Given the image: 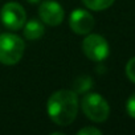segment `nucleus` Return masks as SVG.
Listing matches in <instances>:
<instances>
[{
    "label": "nucleus",
    "instance_id": "obj_1",
    "mask_svg": "<svg viewBox=\"0 0 135 135\" xmlns=\"http://www.w3.org/2000/svg\"><path fill=\"white\" fill-rule=\"evenodd\" d=\"M78 94L74 90H57L48 99V115L58 126H69L78 113Z\"/></svg>",
    "mask_w": 135,
    "mask_h": 135
},
{
    "label": "nucleus",
    "instance_id": "obj_2",
    "mask_svg": "<svg viewBox=\"0 0 135 135\" xmlns=\"http://www.w3.org/2000/svg\"><path fill=\"white\" fill-rule=\"evenodd\" d=\"M25 50L24 41L15 33L0 35V62L3 65H16L23 58Z\"/></svg>",
    "mask_w": 135,
    "mask_h": 135
},
{
    "label": "nucleus",
    "instance_id": "obj_3",
    "mask_svg": "<svg viewBox=\"0 0 135 135\" xmlns=\"http://www.w3.org/2000/svg\"><path fill=\"white\" fill-rule=\"evenodd\" d=\"M80 105L84 114L93 122L101 123L109 118L110 106L107 101L98 93H86L82 97Z\"/></svg>",
    "mask_w": 135,
    "mask_h": 135
},
{
    "label": "nucleus",
    "instance_id": "obj_4",
    "mask_svg": "<svg viewBox=\"0 0 135 135\" xmlns=\"http://www.w3.org/2000/svg\"><path fill=\"white\" fill-rule=\"evenodd\" d=\"M82 52L89 60L99 62L107 58L110 48L103 36L97 33H88V36L82 41Z\"/></svg>",
    "mask_w": 135,
    "mask_h": 135
},
{
    "label": "nucleus",
    "instance_id": "obj_5",
    "mask_svg": "<svg viewBox=\"0 0 135 135\" xmlns=\"http://www.w3.org/2000/svg\"><path fill=\"white\" fill-rule=\"evenodd\" d=\"M0 19L6 28L11 31H19L24 27L27 21L25 9L16 2L6 3L0 11Z\"/></svg>",
    "mask_w": 135,
    "mask_h": 135
},
{
    "label": "nucleus",
    "instance_id": "obj_6",
    "mask_svg": "<svg viewBox=\"0 0 135 135\" xmlns=\"http://www.w3.org/2000/svg\"><path fill=\"white\" fill-rule=\"evenodd\" d=\"M38 16L42 23L50 27H57L64 20V9L61 4L54 0H44L38 7Z\"/></svg>",
    "mask_w": 135,
    "mask_h": 135
},
{
    "label": "nucleus",
    "instance_id": "obj_7",
    "mask_svg": "<svg viewBox=\"0 0 135 135\" xmlns=\"http://www.w3.org/2000/svg\"><path fill=\"white\" fill-rule=\"evenodd\" d=\"M94 17L91 16L90 12H88L86 9H74L70 13L69 17V25L70 29L77 33V35H88L93 31L94 28Z\"/></svg>",
    "mask_w": 135,
    "mask_h": 135
},
{
    "label": "nucleus",
    "instance_id": "obj_8",
    "mask_svg": "<svg viewBox=\"0 0 135 135\" xmlns=\"http://www.w3.org/2000/svg\"><path fill=\"white\" fill-rule=\"evenodd\" d=\"M23 32H24V37L29 41H35V40H38L44 32H45V28L44 25L38 21V20H29V21H25L24 27H23Z\"/></svg>",
    "mask_w": 135,
    "mask_h": 135
},
{
    "label": "nucleus",
    "instance_id": "obj_9",
    "mask_svg": "<svg viewBox=\"0 0 135 135\" xmlns=\"http://www.w3.org/2000/svg\"><path fill=\"white\" fill-rule=\"evenodd\" d=\"M115 0H82V3L85 4L86 8L91 11H105L110 8L114 4Z\"/></svg>",
    "mask_w": 135,
    "mask_h": 135
},
{
    "label": "nucleus",
    "instance_id": "obj_10",
    "mask_svg": "<svg viewBox=\"0 0 135 135\" xmlns=\"http://www.w3.org/2000/svg\"><path fill=\"white\" fill-rule=\"evenodd\" d=\"M90 88H91V78L88 77V76H81L80 78L76 80L73 90L77 94H80V93H86Z\"/></svg>",
    "mask_w": 135,
    "mask_h": 135
},
{
    "label": "nucleus",
    "instance_id": "obj_11",
    "mask_svg": "<svg viewBox=\"0 0 135 135\" xmlns=\"http://www.w3.org/2000/svg\"><path fill=\"white\" fill-rule=\"evenodd\" d=\"M126 74L131 82L135 84V57L130 58L127 65H126Z\"/></svg>",
    "mask_w": 135,
    "mask_h": 135
},
{
    "label": "nucleus",
    "instance_id": "obj_12",
    "mask_svg": "<svg viewBox=\"0 0 135 135\" xmlns=\"http://www.w3.org/2000/svg\"><path fill=\"white\" fill-rule=\"evenodd\" d=\"M126 110H127V114L135 119V93L132 95H130V98L127 99V103H126Z\"/></svg>",
    "mask_w": 135,
    "mask_h": 135
},
{
    "label": "nucleus",
    "instance_id": "obj_13",
    "mask_svg": "<svg viewBox=\"0 0 135 135\" xmlns=\"http://www.w3.org/2000/svg\"><path fill=\"white\" fill-rule=\"evenodd\" d=\"M78 135H101L102 131L97 127H93V126H89V127H84L81 130H78L77 132Z\"/></svg>",
    "mask_w": 135,
    "mask_h": 135
},
{
    "label": "nucleus",
    "instance_id": "obj_14",
    "mask_svg": "<svg viewBox=\"0 0 135 135\" xmlns=\"http://www.w3.org/2000/svg\"><path fill=\"white\" fill-rule=\"evenodd\" d=\"M28 3H31V4H37V3H40L41 0H27Z\"/></svg>",
    "mask_w": 135,
    "mask_h": 135
}]
</instances>
